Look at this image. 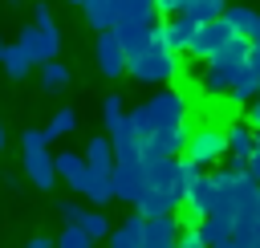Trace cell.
Masks as SVG:
<instances>
[{
  "label": "cell",
  "mask_w": 260,
  "mask_h": 248,
  "mask_svg": "<svg viewBox=\"0 0 260 248\" xmlns=\"http://www.w3.org/2000/svg\"><path fill=\"white\" fill-rule=\"evenodd\" d=\"M0 69H4L12 81H20V77H28L32 61H28V53H24L20 45H4V53H0Z\"/></svg>",
  "instance_id": "26"
},
{
  "label": "cell",
  "mask_w": 260,
  "mask_h": 248,
  "mask_svg": "<svg viewBox=\"0 0 260 248\" xmlns=\"http://www.w3.org/2000/svg\"><path fill=\"white\" fill-rule=\"evenodd\" d=\"M142 215L134 211V215H126V224L122 228H110V248H142Z\"/></svg>",
  "instance_id": "23"
},
{
  "label": "cell",
  "mask_w": 260,
  "mask_h": 248,
  "mask_svg": "<svg viewBox=\"0 0 260 248\" xmlns=\"http://www.w3.org/2000/svg\"><path fill=\"white\" fill-rule=\"evenodd\" d=\"M142 167H146V187H154V191H171V195L183 199V187H179V159H175V154H162V159L142 163Z\"/></svg>",
  "instance_id": "14"
},
{
  "label": "cell",
  "mask_w": 260,
  "mask_h": 248,
  "mask_svg": "<svg viewBox=\"0 0 260 248\" xmlns=\"http://www.w3.org/2000/svg\"><path fill=\"white\" fill-rule=\"evenodd\" d=\"M73 130H77V114L65 106V110H57L53 122L45 126V142H57V138H65V134H73Z\"/></svg>",
  "instance_id": "28"
},
{
  "label": "cell",
  "mask_w": 260,
  "mask_h": 248,
  "mask_svg": "<svg viewBox=\"0 0 260 248\" xmlns=\"http://www.w3.org/2000/svg\"><path fill=\"white\" fill-rule=\"evenodd\" d=\"M69 4H81V0H69Z\"/></svg>",
  "instance_id": "45"
},
{
  "label": "cell",
  "mask_w": 260,
  "mask_h": 248,
  "mask_svg": "<svg viewBox=\"0 0 260 248\" xmlns=\"http://www.w3.org/2000/svg\"><path fill=\"white\" fill-rule=\"evenodd\" d=\"M130 77L142 81V85H171L179 77V53L167 49V45H146L138 57L126 61Z\"/></svg>",
  "instance_id": "5"
},
{
  "label": "cell",
  "mask_w": 260,
  "mask_h": 248,
  "mask_svg": "<svg viewBox=\"0 0 260 248\" xmlns=\"http://www.w3.org/2000/svg\"><path fill=\"white\" fill-rule=\"evenodd\" d=\"M179 195H171V191H154V187H146L138 199H134V211L142 215V220H154V215H175L179 211Z\"/></svg>",
  "instance_id": "15"
},
{
  "label": "cell",
  "mask_w": 260,
  "mask_h": 248,
  "mask_svg": "<svg viewBox=\"0 0 260 248\" xmlns=\"http://www.w3.org/2000/svg\"><path fill=\"white\" fill-rule=\"evenodd\" d=\"M24 248H53V240H49V236H32Z\"/></svg>",
  "instance_id": "40"
},
{
  "label": "cell",
  "mask_w": 260,
  "mask_h": 248,
  "mask_svg": "<svg viewBox=\"0 0 260 248\" xmlns=\"http://www.w3.org/2000/svg\"><path fill=\"white\" fill-rule=\"evenodd\" d=\"M89 244H93V240H89L77 224H65V232L53 240V248H89Z\"/></svg>",
  "instance_id": "32"
},
{
  "label": "cell",
  "mask_w": 260,
  "mask_h": 248,
  "mask_svg": "<svg viewBox=\"0 0 260 248\" xmlns=\"http://www.w3.org/2000/svg\"><path fill=\"white\" fill-rule=\"evenodd\" d=\"M232 224H236L232 215H203V220L195 224V232H199V236H203V244L211 248V244H219V240H228V236H232Z\"/></svg>",
  "instance_id": "25"
},
{
  "label": "cell",
  "mask_w": 260,
  "mask_h": 248,
  "mask_svg": "<svg viewBox=\"0 0 260 248\" xmlns=\"http://www.w3.org/2000/svg\"><path fill=\"white\" fill-rule=\"evenodd\" d=\"M187 122H175V126H162V130H150L146 138H142V163H154V159H162V154H183V142H187Z\"/></svg>",
  "instance_id": "8"
},
{
  "label": "cell",
  "mask_w": 260,
  "mask_h": 248,
  "mask_svg": "<svg viewBox=\"0 0 260 248\" xmlns=\"http://www.w3.org/2000/svg\"><path fill=\"white\" fill-rule=\"evenodd\" d=\"M223 20L232 24L236 37H248V41L260 37V12L248 8V4H232V8H223Z\"/></svg>",
  "instance_id": "18"
},
{
  "label": "cell",
  "mask_w": 260,
  "mask_h": 248,
  "mask_svg": "<svg viewBox=\"0 0 260 248\" xmlns=\"http://www.w3.org/2000/svg\"><path fill=\"white\" fill-rule=\"evenodd\" d=\"M187 4H191V0H154V8H158V12H183Z\"/></svg>",
  "instance_id": "37"
},
{
  "label": "cell",
  "mask_w": 260,
  "mask_h": 248,
  "mask_svg": "<svg viewBox=\"0 0 260 248\" xmlns=\"http://www.w3.org/2000/svg\"><path fill=\"white\" fill-rule=\"evenodd\" d=\"M106 138H110V146H114V163H130V159L142 154V134L130 126L126 114H122V122H114V126L106 130Z\"/></svg>",
  "instance_id": "11"
},
{
  "label": "cell",
  "mask_w": 260,
  "mask_h": 248,
  "mask_svg": "<svg viewBox=\"0 0 260 248\" xmlns=\"http://www.w3.org/2000/svg\"><path fill=\"white\" fill-rule=\"evenodd\" d=\"M16 45L28 53V61H32V65H45V61H53V57L61 53V33H57V24H53L49 4H41V0H37V8H32V24H24V28H20Z\"/></svg>",
  "instance_id": "3"
},
{
  "label": "cell",
  "mask_w": 260,
  "mask_h": 248,
  "mask_svg": "<svg viewBox=\"0 0 260 248\" xmlns=\"http://www.w3.org/2000/svg\"><path fill=\"white\" fill-rule=\"evenodd\" d=\"M122 114H126L122 94H106V102H102V122H106V130H110L114 122H122Z\"/></svg>",
  "instance_id": "33"
},
{
  "label": "cell",
  "mask_w": 260,
  "mask_h": 248,
  "mask_svg": "<svg viewBox=\"0 0 260 248\" xmlns=\"http://www.w3.org/2000/svg\"><path fill=\"white\" fill-rule=\"evenodd\" d=\"M223 154H228V142H223V130H219V126H199V130L187 134V142H183V159L195 163L199 171L211 167V163H219Z\"/></svg>",
  "instance_id": "6"
},
{
  "label": "cell",
  "mask_w": 260,
  "mask_h": 248,
  "mask_svg": "<svg viewBox=\"0 0 260 248\" xmlns=\"http://www.w3.org/2000/svg\"><path fill=\"white\" fill-rule=\"evenodd\" d=\"M57 215H61L65 224H77V215H81V207H77V203H69V199H61V203H57Z\"/></svg>",
  "instance_id": "35"
},
{
  "label": "cell",
  "mask_w": 260,
  "mask_h": 248,
  "mask_svg": "<svg viewBox=\"0 0 260 248\" xmlns=\"http://www.w3.org/2000/svg\"><path fill=\"white\" fill-rule=\"evenodd\" d=\"M126 118H130V126L146 138L150 130H162V126L187 122V98H183L179 89H158L154 98H146L142 106H134Z\"/></svg>",
  "instance_id": "1"
},
{
  "label": "cell",
  "mask_w": 260,
  "mask_h": 248,
  "mask_svg": "<svg viewBox=\"0 0 260 248\" xmlns=\"http://www.w3.org/2000/svg\"><path fill=\"white\" fill-rule=\"evenodd\" d=\"M228 37H232V24H228L223 16H215V20H203V24L195 28V37L187 41V49H183V53H191V57L207 61V57H211V53H215V49H219Z\"/></svg>",
  "instance_id": "10"
},
{
  "label": "cell",
  "mask_w": 260,
  "mask_h": 248,
  "mask_svg": "<svg viewBox=\"0 0 260 248\" xmlns=\"http://www.w3.org/2000/svg\"><path fill=\"white\" fill-rule=\"evenodd\" d=\"M81 8H85V24H89L93 33H102V28H110V24L118 20L110 0H81Z\"/></svg>",
  "instance_id": "27"
},
{
  "label": "cell",
  "mask_w": 260,
  "mask_h": 248,
  "mask_svg": "<svg viewBox=\"0 0 260 248\" xmlns=\"http://www.w3.org/2000/svg\"><path fill=\"white\" fill-rule=\"evenodd\" d=\"M211 248H240V244H236V240L228 236V240H219V244H211Z\"/></svg>",
  "instance_id": "41"
},
{
  "label": "cell",
  "mask_w": 260,
  "mask_h": 248,
  "mask_svg": "<svg viewBox=\"0 0 260 248\" xmlns=\"http://www.w3.org/2000/svg\"><path fill=\"white\" fill-rule=\"evenodd\" d=\"M114 16H134V20H154V0H110Z\"/></svg>",
  "instance_id": "29"
},
{
  "label": "cell",
  "mask_w": 260,
  "mask_h": 248,
  "mask_svg": "<svg viewBox=\"0 0 260 248\" xmlns=\"http://www.w3.org/2000/svg\"><path fill=\"white\" fill-rule=\"evenodd\" d=\"M106 179H110V195H114V199H122V203H134V199L146 191V167H142V159L114 163Z\"/></svg>",
  "instance_id": "7"
},
{
  "label": "cell",
  "mask_w": 260,
  "mask_h": 248,
  "mask_svg": "<svg viewBox=\"0 0 260 248\" xmlns=\"http://www.w3.org/2000/svg\"><path fill=\"white\" fill-rule=\"evenodd\" d=\"M248 175L260 183V150H256V146H252V154H248Z\"/></svg>",
  "instance_id": "38"
},
{
  "label": "cell",
  "mask_w": 260,
  "mask_h": 248,
  "mask_svg": "<svg viewBox=\"0 0 260 248\" xmlns=\"http://www.w3.org/2000/svg\"><path fill=\"white\" fill-rule=\"evenodd\" d=\"M195 28H199V20H191L187 12H179L175 20H167V24H162V33H167V49L183 53V49H187V41L195 37Z\"/></svg>",
  "instance_id": "20"
},
{
  "label": "cell",
  "mask_w": 260,
  "mask_h": 248,
  "mask_svg": "<svg viewBox=\"0 0 260 248\" xmlns=\"http://www.w3.org/2000/svg\"><path fill=\"white\" fill-rule=\"evenodd\" d=\"M93 61H98V73H102V77H122V73H126V57H122V49H118V41H114L110 28L98 33Z\"/></svg>",
  "instance_id": "13"
},
{
  "label": "cell",
  "mask_w": 260,
  "mask_h": 248,
  "mask_svg": "<svg viewBox=\"0 0 260 248\" xmlns=\"http://www.w3.org/2000/svg\"><path fill=\"white\" fill-rule=\"evenodd\" d=\"M85 167H89L93 175H110V167H114V146H110L106 134H93V138L85 142Z\"/></svg>",
  "instance_id": "19"
},
{
  "label": "cell",
  "mask_w": 260,
  "mask_h": 248,
  "mask_svg": "<svg viewBox=\"0 0 260 248\" xmlns=\"http://www.w3.org/2000/svg\"><path fill=\"white\" fill-rule=\"evenodd\" d=\"M211 191H215V183H211V175H195L187 187H183V203H191L199 215H207V207H211Z\"/></svg>",
  "instance_id": "21"
},
{
  "label": "cell",
  "mask_w": 260,
  "mask_h": 248,
  "mask_svg": "<svg viewBox=\"0 0 260 248\" xmlns=\"http://www.w3.org/2000/svg\"><path fill=\"white\" fill-rule=\"evenodd\" d=\"M248 61V37H228L211 57H207V69H203V89L207 94H228V85H232V77H236V69Z\"/></svg>",
  "instance_id": "4"
},
{
  "label": "cell",
  "mask_w": 260,
  "mask_h": 248,
  "mask_svg": "<svg viewBox=\"0 0 260 248\" xmlns=\"http://www.w3.org/2000/svg\"><path fill=\"white\" fill-rule=\"evenodd\" d=\"M223 8H228V0H191L183 12H187L191 20H199V24H203V20H215V16H223Z\"/></svg>",
  "instance_id": "31"
},
{
  "label": "cell",
  "mask_w": 260,
  "mask_h": 248,
  "mask_svg": "<svg viewBox=\"0 0 260 248\" xmlns=\"http://www.w3.org/2000/svg\"><path fill=\"white\" fill-rule=\"evenodd\" d=\"M24 175L32 179L37 191H49L57 183V171H53V150L49 146H24Z\"/></svg>",
  "instance_id": "12"
},
{
  "label": "cell",
  "mask_w": 260,
  "mask_h": 248,
  "mask_svg": "<svg viewBox=\"0 0 260 248\" xmlns=\"http://www.w3.org/2000/svg\"><path fill=\"white\" fill-rule=\"evenodd\" d=\"M175 248H207V244H203V236H199L195 228H179V236H175Z\"/></svg>",
  "instance_id": "34"
},
{
  "label": "cell",
  "mask_w": 260,
  "mask_h": 248,
  "mask_svg": "<svg viewBox=\"0 0 260 248\" xmlns=\"http://www.w3.org/2000/svg\"><path fill=\"white\" fill-rule=\"evenodd\" d=\"M0 53H4V41H0Z\"/></svg>",
  "instance_id": "46"
},
{
  "label": "cell",
  "mask_w": 260,
  "mask_h": 248,
  "mask_svg": "<svg viewBox=\"0 0 260 248\" xmlns=\"http://www.w3.org/2000/svg\"><path fill=\"white\" fill-rule=\"evenodd\" d=\"M150 24H154V20H134V16H118V20L110 24V33H114V41H118V49H122L126 61L138 57V53L150 45Z\"/></svg>",
  "instance_id": "9"
},
{
  "label": "cell",
  "mask_w": 260,
  "mask_h": 248,
  "mask_svg": "<svg viewBox=\"0 0 260 248\" xmlns=\"http://www.w3.org/2000/svg\"><path fill=\"white\" fill-rule=\"evenodd\" d=\"M69 77H73V69H69L65 61H57V57L41 65V89H45V94H61V89L69 85Z\"/></svg>",
  "instance_id": "24"
},
{
  "label": "cell",
  "mask_w": 260,
  "mask_h": 248,
  "mask_svg": "<svg viewBox=\"0 0 260 248\" xmlns=\"http://www.w3.org/2000/svg\"><path fill=\"white\" fill-rule=\"evenodd\" d=\"M228 94H232V102H240V106H248L256 94H260V69L256 65H240L236 69V77H232V85H228Z\"/></svg>",
  "instance_id": "17"
},
{
  "label": "cell",
  "mask_w": 260,
  "mask_h": 248,
  "mask_svg": "<svg viewBox=\"0 0 260 248\" xmlns=\"http://www.w3.org/2000/svg\"><path fill=\"white\" fill-rule=\"evenodd\" d=\"M175 236H179L175 215H154L142 224V248H175Z\"/></svg>",
  "instance_id": "16"
},
{
  "label": "cell",
  "mask_w": 260,
  "mask_h": 248,
  "mask_svg": "<svg viewBox=\"0 0 260 248\" xmlns=\"http://www.w3.org/2000/svg\"><path fill=\"white\" fill-rule=\"evenodd\" d=\"M53 171H57V179H65L77 195H85L93 207H102V203L114 199V195H110V179H106V175H93V171L85 167V159L73 154V150L53 154Z\"/></svg>",
  "instance_id": "2"
},
{
  "label": "cell",
  "mask_w": 260,
  "mask_h": 248,
  "mask_svg": "<svg viewBox=\"0 0 260 248\" xmlns=\"http://www.w3.org/2000/svg\"><path fill=\"white\" fill-rule=\"evenodd\" d=\"M223 142H228V154H232V159H248L252 146H256V134H252L248 122H232L228 134H223Z\"/></svg>",
  "instance_id": "22"
},
{
  "label": "cell",
  "mask_w": 260,
  "mask_h": 248,
  "mask_svg": "<svg viewBox=\"0 0 260 248\" xmlns=\"http://www.w3.org/2000/svg\"><path fill=\"white\" fill-rule=\"evenodd\" d=\"M77 228H81L89 240H106V236H110V220H106L102 211H81V215H77Z\"/></svg>",
  "instance_id": "30"
},
{
  "label": "cell",
  "mask_w": 260,
  "mask_h": 248,
  "mask_svg": "<svg viewBox=\"0 0 260 248\" xmlns=\"http://www.w3.org/2000/svg\"><path fill=\"white\" fill-rule=\"evenodd\" d=\"M20 4H37V0H20Z\"/></svg>",
  "instance_id": "44"
},
{
  "label": "cell",
  "mask_w": 260,
  "mask_h": 248,
  "mask_svg": "<svg viewBox=\"0 0 260 248\" xmlns=\"http://www.w3.org/2000/svg\"><path fill=\"white\" fill-rule=\"evenodd\" d=\"M252 134H256V150H260V130H252Z\"/></svg>",
  "instance_id": "43"
},
{
  "label": "cell",
  "mask_w": 260,
  "mask_h": 248,
  "mask_svg": "<svg viewBox=\"0 0 260 248\" xmlns=\"http://www.w3.org/2000/svg\"><path fill=\"white\" fill-rule=\"evenodd\" d=\"M248 65H256V69H260V37H256V41H248Z\"/></svg>",
  "instance_id": "39"
},
{
  "label": "cell",
  "mask_w": 260,
  "mask_h": 248,
  "mask_svg": "<svg viewBox=\"0 0 260 248\" xmlns=\"http://www.w3.org/2000/svg\"><path fill=\"white\" fill-rule=\"evenodd\" d=\"M4 142H8V130H4V122H0V150H4Z\"/></svg>",
  "instance_id": "42"
},
{
  "label": "cell",
  "mask_w": 260,
  "mask_h": 248,
  "mask_svg": "<svg viewBox=\"0 0 260 248\" xmlns=\"http://www.w3.org/2000/svg\"><path fill=\"white\" fill-rule=\"evenodd\" d=\"M244 122H248L252 130H260V94H256V98L248 102V118H244Z\"/></svg>",
  "instance_id": "36"
}]
</instances>
